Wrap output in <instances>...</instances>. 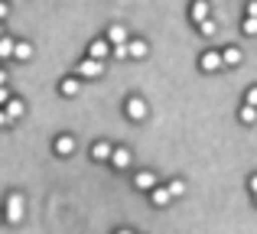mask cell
I'll return each mask as SVG.
<instances>
[{
	"mask_svg": "<svg viewBox=\"0 0 257 234\" xmlns=\"http://www.w3.org/2000/svg\"><path fill=\"white\" fill-rule=\"evenodd\" d=\"M23 211H26L23 195H20V192H13V195L7 198V221H13V224H17L20 218H23Z\"/></svg>",
	"mask_w": 257,
	"mask_h": 234,
	"instance_id": "cell-1",
	"label": "cell"
},
{
	"mask_svg": "<svg viewBox=\"0 0 257 234\" xmlns=\"http://www.w3.org/2000/svg\"><path fill=\"white\" fill-rule=\"evenodd\" d=\"M75 72H78L82 78H98L104 69H101V62H94V59H85V62H78V69H75Z\"/></svg>",
	"mask_w": 257,
	"mask_h": 234,
	"instance_id": "cell-2",
	"label": "cell"
},
{
	"mask_svg": "<svg viewBox=\"0 0 257 234\" xmlns=\"http://www.w3.org/2000/svg\"><path fill=\"white\" fill-rule=\"evenodd\" d=\"M127 117H134V120L147 117V101L144 98H131V101H127Z\"/></svg>",
	"mask_w": 257,
	"mask_h": 234,
	"instance_id": "cell-3",
	"label": "cell"
},
{
	"mask_svg": "<svg viewBox=\"0 0 257 234\" xmlns=\"http://www.w3.org/2000/svg\"><path fill=\"white\" fill-rule=\"evenodd\" d=\"M111 52V46H107V39H94L91 46H88V59H94V62H101V59Z\"/></svg>",
	"mask_w": 257,
	"mask_h": 234,
	"instance_id": "cell-4",
	"label": "cell"
},
{
	"mask_svg": "<svg viewBox=\"0 0 257 234\" xmlns=\"http://www.w3.org/2000/svg\"><path fill=\"white\" fill-rule=\"evenodd\" d=\"M134 185H137L140 192H153L157 189V176H153V172H137V176H134Z\"/></svg>",
	"mask_w": 257,
	"mask_h": 234,
	"instance_id": "cell-5",
	"label": "cell"
},
{
	"mask_svg": "<svg viewBox=\"0 0 257 234\" xmlns=\"http://www.w3.org/2000/svg\"><path fill=\"white\" fill-rule=\"evenodd\" d=\"M131 150H124V146H120V150H111V163H114V169H127V166H131Z\"/></svg>",
	"mask_w": 257,
	"mask_h": 234,
	"instance_id": "cell-6",
	"label": "cell"
},
{
	"mask_svg": "<svg viewBox=\"0 0 257 234\" xmlns=\"http://www.w3.org/2000/svg\"><path fill=\"white\" fill-rule=\"evenodd\" d=\"M107 46H127L124 26H111V30H107Z\"/></svg>",
	"mask_w": 257,
	"mask_h": 234,
	"instance_id": "cell-7",
	"label": "cell"
},
{
	"mask_svg": "<svg viewBox=\"0 0 257 234\" xmlns=\"http://www.w3.org/2000/svg\"><path fill=\"white\" fill-rule=\"evenodd\" d=\"M202 69L205 72H218L221 69V52H205V56H202Z\"/></svg>",
	"mask_w": 257,
	"mask_h": 234,
	"instance_id": "cell-8",
	"label": "cell"
},
{
	"mask_svg": "<svg viewBox=\"0 0 257 234\" xmlns=\"http://www.w3.org/2000/svg\"><path fill=\"white\" fill-rule=\"evenodd\" d=\"M56 153L59 156H72V153H75V140L72 137H59L56 140Z\"/></svg>",
	"mask_w": 257,
	"mask_h": 234,
	"instance_id": "cell-9",
	"label": "cell"
},
{
	"mask_svg": "<svg viewBox=\"0 0 257 234\" xmlns=\"http://www.w3.org/2000/svg\"><path fill=\"white\" fill-rule=\"evenodd\" d=\"M13 59H20V62L33 59V46L30 43H17V46H13Z\"/></svg>",
	"mask_w": 257,
	"mask_h": 234,
	"instance_id": "cell-10",
	"label": "cell"
},
{
	"mask_svg": "<svg viewBox=\"0 0 257 234\" xmlns=\"http://www.w3.org/2000/svg\"><path fill=\"white\" fill-rule=\"evenodd\" d=\"M241 62V49H234V46H228L225 52H221V65H238Z\"/></svg>",
	"mask_w": 257,
	"mask_h": 234,
	"instance_id": "cell-11",
	"label": "cell"
},
{
	"mask_svg": "<svg viewBox=\"0 0 257 234\" xmlns=\"http://www.w3.org/2000/svg\"><path fill=\"white\" fill-rule=\"evenodd\" d=\"M23 101H7V111H4V114H7V120H17V117H23Z\"/></svg>",
	"mask_w": 257,
	"mask_h": 234,
	"instance_id": "cell-12",
	"label": "cell"
},
{
	"mask_svg": "<svg viewBox=\"0 0 257 234\" xmlns=\"http://www.w3.org/2000/svg\"><path fill=\"white\" fill-rule=\"evenodd\" d=\"M127 56H134V59H144V56H147V43H140V39L127 43Z\"/></svg>",
	"mask_w": 257,
	"mask_h": 234,
	"instance_id": "cell-13",
	"label": "cell"
},
{
	"mask_svg": "<svg viewBox=\"0 0 257 234\" xmlns=\"http://www.w3.org/2000/svg\"><path fill=\"white\" fill-rule=\"evenodd\" d=\"M192 20H195V23H205V20H208V4H202V0L192 4Z\"/></svg>",
	"mask_w": 257,
	"mask_h": 234,
	"instance_id": "cell-14",
	"label": "cell"
},
{
	"mask_svg": "<svg viewBox=\"0 0 257 234\" xmlns=\"http://www.w3.org/2000/svg\"><path fill=\"white\" fill-rule=\"evenodd\" d=\"M91 156H94V163H98V159H111V146H107V143H94Z\"/></svg>",
	"mask_w": 257,
	"mask_h": 234,
	"instance_id": "cell-15",
	"label": "cell"
},
{
	"mask_svg": "<svg viewBox=\"0 0 257 234\" xmlns=\"http://www.w3.org/2000/svg\"><path fill=\"white\" fill-rule=\"evenodd\" d=\"M153 205L166 208V205H170V192H166V189H153Z\"/></svg>",
	"mask_w": 257,
	"mask_h": 234,
	"instance_id": "cell-16",
	"label": "cell"
},
{
	"mask_svg": "<svg viewBox=\"0 0 257 234\" xmlns=\"http://www.w3.org/2000/svg\"><path fill=\"white\" fill-rule=\"evenodd\" d=\"M59 91H62V95H78V82H75V78H65V82L62 85H59Z\"/></svg>",
	"mask_w": 257,
	"mask_h": 234,
	"instance_id": "cell-17",
	"label": "cell"
},
{
	"mask_svg": "<svg viewBox=\"0 0 257 234\" xmlns=\"http://www.w3.org/2000/svg\"><path fill=\"white\" fill-rule=\"evenodd\" d=\"M13 46H17V43H13V39L0 36V59H10V56H13Z\"/></svg>",
	"mask_w": 257,
	"mask_h": 234,
	"instance_id": "cell-18",
	"label": "cell"
},
{
	"mask_svg": "<svg viewBox=\"0 0 257 234\" xmlns=\"http://www.w3.org/2000/svg\"><path fill=\"white\" fill-rule=\"evenodd\" d=\"M166 192H170V198H176V195H182V192H186V182H179V179H173V182L166 185Z\"/></svg>",
	"mask_w": 257,
	"mask_h": 234,
	"instance_id": "cell-19",
	"label": "cell"
},
{
	"mask_svg": "<svg viewBox=\"0 0 257 234\" xmlns=\"http://www.w3.org/2000/svg\"><path fill=\"white\" fill-rule=\"evenodd\" d=\"M241 120H244V124H254V120H257V111L244 104V108H241Z\"/></svg>",
	"mask_w": 257,
	"mask_h": 234,
	"instance_id": "cell-20",
	"label": "cell"
},
{
	"mask_svg": "<svg viewBox=\"0 0 257 234\" xmlns=\"http://www.w3.org/2000/svg\"><path fill=\"white\" fill-rule=\"evenodd\" d=\"M244 101H247V108H254V111H257V88L247 91V98H244Z\"/></svg>",
	"mask_w": 257,
	"mask_h": 234,
	"instance_id": "cell-21",
	"label": "cell"
},
{
	"mask_svg": "<svg viewBox=\"0 0 257 234\" xmlns=\"http://www.w3.org/2000/svg\"><path fill=\"white\" fill-rule=\"evenodd\" d=\"M202 26V33H205V36H215V23L212 20H205V23H199Z\"/></svg>",
	"mask_w": 257,
	"mask_h": 234,
	"instance_id": "cell-22",
	"label": "cell"
},
{
	"mask_svg": "<svg viewBox=\"0 0 257 234\" xmlns=\"http://www.w3.org/2000/svg\"><path fill=\"white\" fill-rule=\"evenodd\" d=\"M244 33H247V36H254V33H257V20H244Z\"/></svg>",
	"mask_w": 257,
	"mask_h": 234,
	"instance_id": "cell-23",
	"label": "cell"
},
{
	"mask_svg": "<svg viewBox=\"0 0 257 234\" xmlns=\"http://www.w3.org/2000/svg\"><path fill=\"white\" fill-rule=\"evenodd\" d=\"M111 52H114L117 59H124V56H127V46H111Z\"/></svg>",
	"mask_w": 257,
	"mask_h": 234,
	"instance_id": "cell-24",
	"label": "cell"
},
{
	"mask_svg": "<svg viewBox=\"0 0 257 234\" xmlns=\"http://www.w3.org/2000/svg\"><path fill=\"white\" fill-rule=\"evenodd\" d=\"M247 189H251V192H254V198H257V176L247 179Z\"/></svg>",
	"mask_w": 257,
	"mask_h": 234,
	"instance_id": "cell-25",
	"label": "cell"
},
{
	"mask_svg": "<svg viewBox=\"0 0 257 234\" xmlns=\"http://www.w3.org/2000/svg\"><path fill=\"white\" fill-rule=\"evenodd\" d=\"M10 101V95H7V88H0V104H7Z\"/></svg>",
	"mask_w": 257,
	"mask_h": 234,
	"instance_id": "cell-26",
	"label": "cell"
},
{
	"mask_svg": "<svg viewBox=\"0 0 257 234\" xmlns=\"http://www.w3.org/2000/svg\"><path fill=\"white\" fill-rule=\"evenodd\" d=\"M4 82H7V72H4V69H0V88H4Z\"/></svg>",
	"mask_w": 257,
	"mask_h": 234,
	"instance_id": "cell-27",
	"label": "cell"
},
{
	"mask_svg": "<svg viewBox=\"0 0 257 234\" xmlns=\"http://www.w3.org/2000/svg\"><path fill=\"white\" fill-rule=\"evenodd\" d=\"M4 124H10V120H7V114H4V111H0V127H4Z\"/></svg>",
	"mask_w": 257,
	"mask_h": 234,
	"instance_id": "cell-28",
	"label": "cell"
},
{
	"mask_svg": "<svg viewBox=\"0 0 257 234\" xmlns=\"http://www.w3.org/2000/svg\"><path fill=\"white\" fill-rule=\"evenodd\" d=\"M7 17V4H0V20H4Z\"/></svg>",
	"mask_w": 257,
	"mask_h": 234,
	"instance_id": "cell-29",
	"label": "cell"
},
{
	"mask_svg": "<svg viewBox=\"0 0 257 234\" xmlns=\"http://www.w3.org/2000/svg\"><path fill=\"white\" fill-rule=\"evenodd\" d=\"M117 234H134V231H127V228H124V231H117Z\"/></svg>",
	"mask_w": 257,
	"mask_h": 234,
	"instance_id": "cell-30",
	"label": "cell"
}]
</instances>
